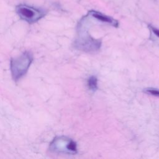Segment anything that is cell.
I'll use <instances>...</instances> for the list:
<instances>
[{
	"label": "cell",
	"mask_w": 159,
	"mask_h": 159,
	"mask_svg": "<svg viewBox=\"0 0 159 159\" xmlns=\"http://www.w3.org/2000/svg\"><path fill=\"white\" fill-rule=\"evenodd\" d=\"M33 59V55L29 51H25L21 55L11 59L10 70L14 81H17L26 74Z\"/></svg>",
	"instance_id": "obj_1"
},
{
	"label": "cell",
	"mask_w": 159,
	"mask_h": 159,
	"mask_svg": "<svg viewBox=\"0 0 159 159\" xmlns=\"http://www.w3.org/2000/svg\"><path fill=\"white\" fill-rule=\"evenodd\" d=\"M16 12L22 20L28 22L29 24L37 22L43 18L47 13L43 9L23 4L16 6Z\"/></svg>",
	"instance_id": "obj_2"
},
{
	"label": "cell",
	"mask_w": 159,
	"mask_h": 159,
	"mask_svg": "<svg viewBox=\"0 0 159 159\" xmlns=\"http://www.w3.org/2000/svg\"><path fill=\"white\" fill-rule=\"evenodd\" d=\"M49 150L54 153L75 154L77 153L76 143L65 136L56 137L51 142Z\"/></svg>",
	"instance_id": "obj_3"
},
{
	"label": "cell",
	"mask_w": 159,
	"mask_h": 159,
	"mask_svg": "<svg viewBox=\"0 0 159 159\" xmlns=\"http://www.w3.org/2000/svg\"><path fill=\"white\" fill-rule=\"evenodd\" d=\"M88 15H90L94 19H98L99 21L107 23L115 27H117L119 26V22L116 20L115 19L107 16L102 12H100L99 11H96L94 10H91L88 11Z\"/></svg>",
	"instance_id": "obj_4"
},
{
	"label": "cell",
	"mask_w": 159,
	"mask_h": 159,
	"mask_svg": "<svg viewBox=\"0 0 159 159\" xmlns=\"http://www.w3.org/2000/svg\"><path fill=\"white\" fill-rule=\"evenodd\" d=\"M88 86L90 90L96 91L98 88V78L95 76H90L88 80Z\"/></svg>",
	"instance_id": "obj_5"
},
{
	"label": "cell",
	"mask_w": 159,
	"mask_h": 159,
	"mask_svg": "<svg viewBox=\"0 0 159 159\" xmlns=\"http://www.w3.org/2000/svg\"><path fill=\"white\" fill-rule=\"evenodd\" d=\"M143 92L148 94L150 95H152L154 96L159 97V89L153 88H147L143 89Z\"/></svg>",
	"instance_id": "obj_6"
},
{
	"label": "cell",
	"mask_w": 159,
	"mask_h": 159,
	"mask_svg": "<svg viewBox=\"0 0 159 159\" xmlns=\"http://www.w3.org/2000/svg\"><path fill=\"white\" fill-rule=\"evenodd\" d=\"M148 27H149V28L150 29V30L153 32V33L156 36H157V37H159V29H157V28H156V27H153V26H152V25H149Z\"/></svg>",
	"instance_id": "obj_7"
}]
</instances>
